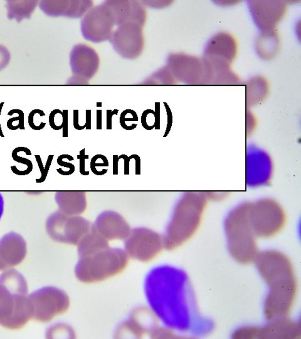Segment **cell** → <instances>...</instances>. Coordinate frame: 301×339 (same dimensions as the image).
Wrapping results in <instances>:
<instances>
[{
	"instance_id": "15",
	"label": "cell",
	"mask_w": 301,
	"mask_h": 339,
	"mask_svg": "<svg viewBox=\"0 0 301 339\" xmlns=\"http://www.w3.org/2000/svg\"><path fill=\"white\" fill-rule=\"evenodd\" d=\"M109 167V161L103 155H96L92 157L90 161V169L93 174L97 175L96 168Z\"/></svg>"
},
{
	"instance_id": "9",
	"label": "cell",
	"mask_w": 301,
	"mask_h": 339,
	"mask_svg": "<svg viewBox=\"0 0 301 339\" xmlns=\"http://www.w3.org/2000/svg\"><path fill=\"white\" fill-rule=\"evenodd\" d=\"M151 315L149 311L146 309L137 308L133 312L127 321L120 325L118 328V334L120 335L122 332L133 335L135 338H139L145 334L146 332L150 333L155 329L154 322L152 321Z\"/></svg>"
},
{
	"instance_id": "4",
	"label": "cell",
	"mask_w": 301,
	"mask_h": 339,
	"mask_svg": "<svg viewBox=\"0 0 301 339\" xmlns=\"http://www.w3.org/2000/svg\"><path fill=\"white\" fill-rule=\"evenodd\" d=\"M29 298L33 319L42 323H47L66 312L70 305L67 294L56 287L42 288L29 295Z\"/></svg>"
},
{
	"instance_id": "1",
	"label": "cell",
	"mask_w": 301,
	"mask_h": 339,
	"mask_svg": "<svg viewBox=\"0 0 301 339\" xmlns=\"http://www.w3.org/2000/svg\"><path fill=\"white\" fill-rule=\"evenodd\" d=\"M145 293L150 310L165 325L175 330L186 328L190 293L181 271L169 266L153 268L146 277Z\"/></svg>"
},
{
	"instance_id": "32",
	"label": "cell",
	"mask_w": 301,
	"mask_h": 339,
	"mask_svg": "<svg viewBox=\"0 0 301 339\" xmlns=\"http://www.w3.org/2000/svg\"><path fill=\"white\" fill-rule=\"evenodd\" d=\"M4 104H5L4 102H1V103L0 104V116H1V110L2 108L3 107ZM0 136H1V137H5V136H4L3 133V131H2L1 123H0Z\"/></svg>"
},
{
	"instance_id": "7",
	"label": "cell",
	"mask_w": 301,
	"mask_h": 339,
	"mask_svg": "<svg viewBox=\"0 0 301 339\" xmlns=\"http://www.w3.org/2000/svg\"><path fill=\"white\" fill-rule=\"evenodd\" d=\"M91 230L107 241L125 240L131 231L128 224L121 215L112 211L102 213L97 217Z\"/></svg>"
},
{
	"instance_id": "22",
	"label": "cell",
	"mask_w": 301,
	"mask_h": 339,
	"mask_svg": "<svg viewBox=\"0 0 301 339\" xmlns=\"http://www.w3.org/2000/svg\"><path fill=\"white\" fill-rule=\"evenodd\" d=\"M63 137H68V110H63Z\"/></svg>"
},
{
	"instance_id": "18",
	"label": "cell",
	"mask_w": 301,
	"mask_h": 339,
	"mask_svg": "<svg viewBox=\"0 0 301 339\" xmlns=\"http://www.w3.org/2000/svg\"><path fill=\"white\" fill-rule=\"evenodd\" d=\"M11 54L6 47L0 45V71L9 65Z\"/></svg>"
},
{
	"instance_id": "19",
	"label": "cell",
	"mask_w": 301,
	"mask_h": 339,
	"mask_svg": "<svg viewBox=\"0 0 301 339\" xmlns=\"http://www.w3.org/2000/svg\"><path fill=\"white\" fill-rule=\"evenodd\" d=\"M68 159L70 161H74V158L70 155H61L60 156H59L58 159H57V163H58V165L61 166V167L68 168L70 175H72L75 172V166L71 163L63 161V159Z\"/></svg>"
},
{
	"instance_id": "30",
	"label": "cell",
	"mask_w": 301,
	"mask_h": 339,
	"mask_svg": "<svg viewBox=\"0 0 301 339\" xmlns=\"http://www.w3.org/2000/svg\"><path fill=\"white\" fill-rule=\"evenodd\" d=\"M86 128L87 129H91V110H86Z\"/></svg>"
},
{
	"instance_id": "24",
	"label": "cell",
	"mask_w": 301,
	"mask_h": 339,
	"mask_svg": "<svg viewBox=\"0 0 301 339\" xmlns=\"http://www.w3.org/2000/svg\"><path fill=\"white\" fill-rule=\"evenodd\" d=\"M129 159H135V175H141V159L138 155H131Z\"/></svg>"
},
{
	"instance_id": "25",
	"label": "cell",
	"mask_w": 301,
	"mask_h": 339,
	"mask_svg": "<svg viewBox=\"0 0 301 339\" xmlns=\"http://www.w3.org/2000/svg\"><path fill=\"white\" fill-rule=\"evenodd\" d=\"M119 159H123L124 161V175H129V163H130L131 159L128 155H120L119 157Z\"/></svg>"
},
{
	"instance_id": "31",
	"label": "cell",
	"mask_w": 301,
	"mask_h": 339,
	"mask_svg": "<svg viewBox=\"0 0 301 339\" xmlns=\"http://www.w3.org/2000/svg\"><path fill=\"white\" fill-rule=\"evenodd\" d=\"M97 129H102V110H97Z\"/></svg>"
},
{
	"instance_id": "33",
	"label": "cell",
	"mask_w": 301,
	"mask_h": 339,
	"mask_svg": "<svg viewBox=\"0 0 301 339\" xmlns=\"http://www.w3.org/2000/svg\"><path fill=\"white\" fill-rule=\"evenodd\" d=\"M3 200L0 198V217L1 216L2 212H3Z\"/></svg>"
},
{
	"instance_id": "2",
	"label": "cell",
	"mask_w": 301,
	"mask_h": 339,
	"mask_svg": "<svg viewBox=\"0 0 301 339\" xmlns=\"http://www.w3.org/2000/svg\"><path fill=\"white\" fill-rule=\"evenodd\" d=\"M25 277L15 270L0 276V325L19 329L33 318V308Z\"/></svg>"
},
{
	"instance_id": "20",
	"label": "cell",
	"mask_w": 301,
	"mask_h": 339,
	"mask_svg": "<svg viewBox=\"0 0 301 339\" xmlns=\"http://www.w3.org/2000/svg\"><path fill=\"white\" fill-rule=\"evenodd\" d=\"M77 159L80 161V168L79 171L80 174L82 176H88L90 175L89 171H86V160L89 159V155L85 154V149L80 151L79 155H77Z\"/></svg>"
},
{
	"instance_id": "13",
	"label": "cell",
	"mask_w": 301,
	"mask_h": 339,
	"mask_svg": "<svg viewBox=\"0 0 301 339\" xmlns=\"http://www.w3.org/2000/svg\"><path fill=\"white\" fill-rule=\"evenodd\" d=\"M20 151H23V152L26 153L27 155H31V153L30 150L29 148H25V147H18L15 149L12 152V158L15 161L18 162V163H21L25 164V165H27V169L23 170V171H20V170L17 169L15 166H12L11 170L12 172L14 173L15 174L18 175V176H26V175H29L30 173L33 170V164L31 161H30L29 159H25V158L19 157L18 155V152Z\"/></svg>"
},
{
	"instance_id": "21",
	"label": "cell",
	"mask_w": 301,
	"mask_h": 339,
	"mask_svg": "<svg viewBox=\"0 0 301 339\" xmlns=\"http://www.w3.org/2000/svg\"><path fill=\"white\" fill-rule=\"evenodd\" d=\"M54 155H48L47 161H46L45 165V167H44V174L43 175V176H41V178H40L39 179H36V182L38 183H42L46 180V177H47L48 173V171H49L51 164H52V162L53 161V159H54Z\"/></svg>"
},
{
	"instance_id": "23",
	"label": "cell",
	"mask_w": 301,
	"mask_h": 339,
	"mask_svg": "<svg viewBox=\"0 0 301 339\" xmlns=\"http://www.w3.org/2000/svg\"><path fill=\"white\" fill-rule=\"evenodd\" d=\"M119 111L118 110H107V129H112V118L113 115H117Z\"/></svg>"
},
{
	"instance_id": "8",
	"label": "cell",
	"mask_w": 301,
	"mask_h": 339,
	"mask_svg": "<svg viewBox=\"0 0 301 339\" xmlns=\"http://www.w3.org/2000/svg\"><path fill=\"white\" fill-rule=\"evenodd\" d=\"M27 244L18 234L10 233L0 240V271L22 263L26 257Z\"/></svg>"
},
{
	"instance_id": "6",
	"label": "cell",
	"mask_w": 301,
	"mask_h": 339,
	"mask_svg": "<svg viewBox=\"0 0 301 339\" xmlns=\"http://www.w3.org/2000/svg\"><path fill=\"white\" fill-rule=\"evenodd\" d=\"M163 240L156 232L145 227L135 228L125 239L124 249L128 257L147 262L162 251Z\"/></svg>"
},
{
	"instance_id": "34",
	"label": "cell",
	"mask_w": 301,
	"mask_h": 339,
	"mask_svg": "<svg viewBox=\"0 0 301 339\" xmlns=\"http://www.w3.org/2000/svg\"><path fill=\"white\" fill-rule=\"evenodd\" d=\"M97 107H98V106H100V107H101V106H102V103H101V102H99V103H98V102H97Z\"/></svg>"
},
{
	"instance_id": "3",
	"label": "cell",
	"mask_w": 301,
	"mask_h": 339,
	"mask_svg": "<svg viewBox=\"0 0 301 339\" xmlns=\"http://www.w3.org/2000/svg\"><path fill=\"white\" fill-rule=\"evenodd\" d=\"M128 259L124 249L109 246L92 255L79 258L75 274L82 282H99L122 272Z\"/></svg>"
},
{
	"instance_id": "16",
	"label": "cell",
	"mask_w": 301,
	"mask_h": 339,
	"mask_svg": "<svg viewBox=\"0 0 301 339\" xmlns=\"http://www.w3.org/2000/svg\"><path fill=\"white\" fill-rule=\"evenodd\" d=\"M59 110H54L50 113L49 123L51 128L54 130H60L63 128V113L61 112L57 118V113Z\"/></svg>"
},
{
	"instance_id": "27",
	"label": "cell",
	"mask_w": 301,
	"mask_h": 339,
	"mask_svg": "<svg viewBox=\"0 0 301 339\" xmlns=\"http://www.w3.org/2000/svg\"><path fill=\"white\" fill-rule=\"evenodd\" d=\"M155 112V128L156 129H160V103H156Z\"/></svg>"
},
{
	"instance_id": "14",
	"label": "cell",
	"mask_w": 301,
	"mask_h": 339,
	"mask_svg": "<svg viewBox=\"0 0 301 339\" xmlns=\"http://www.w3.org/2000/svg\"><path fill=\"white\" fill-rule=\"evenodd\" d=\"M15 113H17V114H18V116L15 117V118L8 119L7 121V127L8 128V129L11 130H15L14 123L16 122V121H19V126H20V129H25L24 126V113H23L22 110H12L11 111H10L9 112H8V115H9V116H12V115L15 114Z\"/></svg>"
},
{
	"instance_id": "11",
	"label": "cell",
	"mask_w": 301,
	"mask_h": 339,
	"mask_svg": "<svg viewBox=\"0 0 301 339\" xmlns=\"http://www.w3.org/2000/svg\"><path fill=\"white\" fill-rule=\"evenodd\" d=\"M38 1H15L9 0L6 1L7 16L9 20H16L20 23L24 19L31 18V14L38 4Z\"/></svg>"
},
{
	"instance_id": "26",
	"label": "cell",
	"mask_w": 301,
	"mask_h": 339,
	"mask_svg": "<svg viewBox=\"0 0 301 339\" xmlns=\"http://www.w3.org/2000/svg\"><path fill=\"white\" fill-rule=\"evenodd\" d=\"M74 127L77 130H82L86 128L85 125L81 127L78 124V110H74Z\"/></svg>"
},
{
	"instance_id": "28",
	"label": "cell",
	"mask_w": 301,
	"mask_h": 339,
	"mask_svg": "<svg viewBox=\"0 0 301 339\" xmlns=\"http://www.w3.org/2000/svg\"><path fill=\"white\" fill-rule=\"evenodd\" d=\"M119 160L118 155H113V175H118Z\"/></svg>"
},
{
	"instance_id": "29",
	"label": "cell",
	"mask_w": 301,
	"mask_h": 339,
	"mask_svg": "<svg viewBox=\"0 0 301 339\" xmlns=\"http://www.w3.org/2000/svg\"><path fill=\"white\" fill-rule=\"evenodd\" d=\"M35 157L36 161H37L38 165H39V169L40 170V173H41L42 176H43L44 174V167L43 165V162H42L41 157H40L39 155H35Z\"/></svg>"
},
{
	"instance_id": "5",
	"label": "cell",
	"mask_w": 301,
	"mask_h": 339,
	"mask_svg": "<svg viewBox=\"0 0 301 339\" xmlns=\"http://www.w3.org/2000/svg\"><path fill=\"white\" fill-rule=\"evenodd\" d=\"M46 228L50 236L55 241L76 245L91 231L92 226L82 217H69L57 212L48 219Z\"/></svg>"
},
{
	"instance_id": "17",
	"label": "cell",
	"mask_w": 301,
	"mask_h": 339,
	"mask_svg": "<svg viewBox=\"0 0 301 339\" xmlns=\"http://www.w3.org/2000/svg\"><path fill=\"white\" fill-rule=\"evenodd\" d=\"M127 121H138V116L137 113L132 110H126L121 113L120 116V124L122 129H125Z\"/></svg>"
},
{
	"instance_id": "12",
	"label": "cell",
	"mask_w": 301,
	"mask_h": 339,
	"mask_svg": "<svg viewBox=\"0 0 301 339\" xmlns=\"http://www.w3.org/2000/svg\"><path fill=\"white\" fill-rule=\"evenodd\" d=\"M57 204L61 210L68 215H75L81 214L86 208V200L85 194L76 195L60 196L57 198Z\"/></svg>"
},
{
	"instance_id": "10",
	"label": "cell",
	"mask_w": 301,
	"mask_h": 339,
	"mask_svg": "<svg viewBox=\"0 0 301 339\" xmlns=\"http://www.w3.org/2000/svg\"><path fill=\"white\" fill-rule=\"evenodd\" d=\"M77 245L79 258L92 255L109 247L107 241L92 230L80 240Z\"/></svg>"
}]
</instances>
